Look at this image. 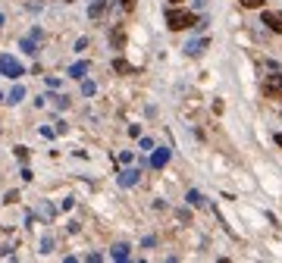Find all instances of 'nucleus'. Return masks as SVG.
Listing matches in <instances>:
<instances>
[{
  "instance_id": "obj_7",
  "label": "nucleus",
  "mask_w": 282,
  "mask_h": 263,
  "mask_svg": "<svg viewBox=\"0 0 282 263\" xmlns=\"http://www.w3.org/2000/svg\"><path fill=\"white\" fill-rule=\"evenodd\" d=\"M110 257H113V260H129V244H126V241H119V244H113V251H110Z\"/></svg>"
},
{
  "instance_id": "obj_1",
  "label": "nucleus",
  "mask_w": 282,
  "mask_h": 263,
  "mask_svg": "<svg viewBox=\"0 0 282 263\" xmlns=\"http://www.w3.org/2000/svg\"><path fill=\"white\" fill-rule=\"evenodd\" d=\"M166 25L173 28V31H185V28L198 25V19H195L192 10H179V7H173V10H166Z\"/></svg>"
},
{
  "instance_id": "obj_12",
  "label": "nucleus",
  "mask_w": 282,
  "mask_h": 263,
  "mask_svg": "<svg viewBox=\"0 0 282 263\" xmlns=\"http://www.w3.org/2000/svg\"><path fill=\"white\" fill-rule=\"evenodd\" d=\"M113 72H135V69H132L126 60H113Z\"/></svg>"
},
{
  "instance_id": "obj_8",
  "label": "nucleus",
  "mask_w": 282,
  "mask_h": 263,
  "mask_svg": "<svg viewBox=\"0 0 282 263\" xmlns=\"http://www.w3.org/2000/svg\"><path fill=\"white\" fill-rule=\"evenodd\" d=\"M166 160H169V150L166 147H160V150H154V157H150V166H166Z\"/></svg>"
},
{
  "instance_id": "obj_10",
  "label": "nucleus",
  "mask_w": 282,
  "mask_h": 263,
  "mask_svg": "<svg viewBox=\"0 0 282 263\" xmlns=\"http://www.w3.org/2000/svg\"><path fill=\"white\" fill-rule=\"evenodd\" d=\"M22 97H25V88H22V85H16V88L10 91V104H19Z\"/></svg>"
},
{
  "instance_id": "obj_18",
  "label": "nucleus",
  "mask_w": 282,
  "mask_h": 263,
  "mask_svg": "<svg viewBox=\"0 0 282 263\" xmlns=\"http://www.w3.org/2000/svg\"><path fill=\"white\" fill-rule=\"evenodd\" d=\"M16 157L25 163V160H28V147H16Z\"/></svg>"
},
{
  "instance_id": "obj_16",
  "label": "nucleus",
  "mask_w": 282,
  "mask_h": 263,
  "mask_svg": "<svg viewBox=\"0 0 282 263\" xmlns=\"http://www.w3.org/2000/svg\"><path fill=\"white\" fill-rule=\"evenodd\" d=\"M188 204H195V207H201L204 201H201V194H198V191H188Z\"/></svg>"
},
{
  "instance_id": "obj_13",
  "label": "nucleus",
  "mask_w": 282,
  "mask_h": 263,
  "mask_svg": "<svg viewBox=\"0 0 282 263\" xmlns=\"http://www.w3.org/2000/svg\"><path fill=\"white\" fill-rule=\"evenodd\" d=\"M241 7H248V10H260L263 7V0H238Z\"/></svg>"
},
{
  "instance_id": "obj_21",
  "label": "nucleus",
  "mask_w": 282,
  "mask_h": 263,
  "mask_svg": "<svg viewBox=\"0 0 282 263\" xmlns=\"http://www.w3.org/2000/svg\"><path fill=\"white\" fill-rule=\"evenodd\" d=\"M276 144H279V147H282V132H279V135H276Z\"/></svg>"
},
{
  "instance_id": "obj_23",
  "label": "nucleus",
  "mask_w": 282,
  "mask_h": 263,
  "mask_svg": "<svg viewBox=\"0 0 282 263\" xmlns=\"http://www.w3.org/2000/svg\"><path fill=\"white\" fill-rule=\"evenodd\" d=\"M0 25H4V13H0Z\"/></svg>"
},
{
  "instance_id": "obj_11",
  "label": "nucleus",
  "mask_w": 282,
  "mask_h": 263,
  "mask_svg": "<svg viewBox=\"0 0 282 263\" xmlns=\"http://www.w3.org/2000/svg\"><path fill=\"white\" fill-rule=\"evenodd\" d=\"M110 38H113V47H122V44H126V31H122V28H116Z\"/></svg>"
},
{
  "instance_id": "obj_19",
  "label": "nucleus",
  "mask_w": 282,
  "mask_h": 263,
  "mask_svg": "<svg viewBox=\"0 0 282 263\" xmlns=\"http://www.w3.org/2000/svg\"><path fill=\"white\" fill-rule=\"evenodd\" d=\"M119 7H122L126 13H132V10H135V0H119Z\"/></svg>"
},
{
  "instance_id": "obj_14",
  "label": "nucleus",
  "mask_w": 282,
  "mask_h": 263,
  "mask_svg": "<svg viewBox=\"0 0 282 263\" xmlns=\"http://www.w3.org/2000/svg\"><path fill=\"white\" fill-rule=\"evenodd\" d=\"M50 248H53V238H50V235H44V238H41V254H47Z\"/></svg>"
},
{
  "instance_id": "obj_24",
  "label": "nucleus",
  "mask_w": 282,
  "mask_h": 263,
  "mask_svg": "<svg viewBox=\"0 0 282 263\" xmlns=\"http://www.w3.org/2000/svg\"><path fill=\"white\" fill-rule=\"evenodd\" d=\"M0 101H4V94H0Z\"/></svg>"
},
{
  "instance_id": "obj_15",
  "label": "nucleus",
  "mask_w": 282,
  "mask_h": 263,
  "mask_svg": "<svg viewBox=\"0 0 282 263\" xmlns=\"http://www.w3.org/2000/svg\"><path fill=\"white\" fill-rule=\"evenodd\" d=\"M22 50H25V53H32V56L38 53V50H35V41H32V38H25V41H22Z\"/></svg>"
},
{
  "instance_id": "obj_4",
  "label": "nucleus",
  "mask_w": 282,
  "mask_h": 263,
  "mask_svg": "<svg viewBox=\"0 0 282 263\" xmlns=\"http://www.w3.org/2000/svg\"><path fill=\"white\" fill-rule=\"evenodd\" d=\"M263 25H267L270 31H276V35H282V10H263Z\"/></svg>"
},
{
  "instance_id": "obj_22",
  "label": "nucleus",
  "mask_w": 282,
  "mask_h": 263,
  "mask_svg": "<svg viewBox=\"0 0 282 263\" xmlns=\"http://www.w3.org/2000/svg\"><path fill=\"white\" fill-rule=\"evenodd\" d=\"M169 4H173V7H179V4H182V0H169Z\"/></svg>"
},
{
  "instance_id": "obj_20",
  "label": "nucleus",
  "mask_w": 282,
  "mask_h": 263,
  "mask_svg": "<svg viewBox=\"0 0 282 263\" xmlns=\"http://www.w3.org/2000/svg\"><path fill=\"white\" fill-rule=\"evenodd\" d=\"M16 201H19V191H10V194L4 198V204H16Z\"/></svg>"
},
{
  "instance_id": "obj_6",
  "label": "nucleus",
  "mask_w": 282,
  "mask_h": 263,
  "mask_svg": "<svg viewBox=\"0 0 282 263\" xmlns=\"http://www.w3.org/2000/svg\"><path fill=\"white\" fill-rule=\"evenodd\" d=\"M138 176H141V173H138V169H126V173L119 176V185H122V188H132V185H135V182H138Z\"/></svg>"
},
{
  "instance_id": "obj_2",
  "label": "nucleus",
  "mask_w": 282,
  "mask_h": 263,
  "mask_svg": "<svg viewBox=\"0 0 282 263\" xmlns=\"http://www.w3.org/2000/svg\"><path fill=\"white\" fill-rule=\"evenodd\" d=\"M0 75H10V79H19V75H25V69H22V63H19L16 56L4 53V56H0Z\"/></svg>"
},
{
  "instance_id": "obj_17",
  "label": "nucleus",
  "mask_w": 282,
  "mask_h": 263,
  "mask_svg": "<svg viewBox=\"0 0 282 263\" xmlns=\"http://www.w3.org/2000/svg\"><path fill=\"white\" fill-rule=\"evenodd\" d=\"M82 94H85V97H91V94H94V82H82Z\"/></svg>"
},
{
  "instance_id": "obj_5",
  "label": "nucleus",
  "mask_w": 282,
  "mask_h": 263,
  "mask_svg": "<svg viewBox=\"0 0 282 263\" xmlns=\"http://www.w3.org/2000/svg\"><path fill=\"white\" fill-rule=\"evenodd\" d=\"M88 69H91V63H85V60H82V63L69 66V69H66V75H69V79H85V72H88Z\"/></svg>"
},
{
  "instance_id": "obj_9",
  "label": "nucleus",
  "mask_w": 282,
  "mask_h": 263,
  "mask_svg": "<svg viewBox=\"0 0 282 263\" xmlns=\"http://www.w3.org/2000/svg\"><path fill=\"white\" fill-rule=\"evenodd\" d=\"M204 47H207V38H201V41H192V44H188L185 50H188V53H192V56H198V53H201Z\"/></svg>"
},
{
  "instance_id": "obj_3",
  "label": "nucleus",
  "mask_w": 282,
  "mask_h": 263,
  "mask_svg": "<svg viewBox=\"0 0 282 263\" xmlns=\"http://www.w3.org/2000/svg\"><path fill=\"white\" fill-rule=\"evenodd\" d=\"M263 94L273 101H282V75L279 72H270L267 79H263Z\"/></svg>"
}]
</instances>
